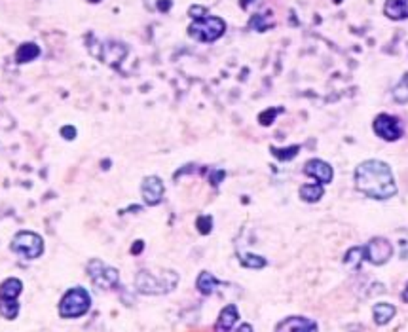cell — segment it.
<instances>
[{
  "mask_svg": "<svg viewBox=\"0 0 408 332\" xmlns=\"http://www.w3.org/2000/svg\"><path fill=\"white\" fill-rule=\"evenodd\" d=\"M355 188L372 199H389L397 194L393 171L386 162L367 160L355 169Z\"/></svg>",
  "mask_w": 408,
  "mask_h": 332,
  "instance_id": "cell-1",
  "label": "cell"
},
{
  "mask_svg": "<svg viewBox=\"0 0 408 332\" xmlns=\"http://www.w3.org/2000/svg\"><path fill=\"white\" fill-rule=\"evenodd\" d=\"M179 283V273L173 270H141L135 278V289L141 294H167Z\"/></svg>",
  "mask_w": 408,
  "mask_h": 332,
  "instance_id": "cell-2",
  "label": "cell"
},
{
  "mask_svg": "<svg viewBox=\"0 0 408 332\" xmlns=\"http://www.w3.org/2000/svg\"><path fill=\"white\" fill-rule=\"evenodd\" d=\"M91 308V296L86 289L82 287H73L63 294L59 302V315L63 319H76L86 315Z\"/></svg>",
  "mask_w": 408,
  "mask_h": 332,
  "instance_id": "cell-3",
  "label": "cell"
},
{
  "mask_svg": "<svg viewBox=\"0 0 408 332\" xmlns=\"http://www.w3.org/2000/svg\"><path fill=\"white\" fill-rule=\"evenodd\" d=\"M226 31L225 20H220L217 15H205L199 20H194L190 27H188V34L197 42H205V44H211V42L218 40Z\"/></svg>",
  "mask_w": 408,
  "mask_h": 332,
  "instance_id": "cell-4",
  "label": "cell"
},
{
  "mask_svg": "<svg viewBox=\"0 0 408 332\" xmlns=\"http://www.w3.org/2000/svg\"><path fill=\"white\" fill-rule=\"evenodd\" d=\"M10 247L15 255H21L27 260H34V258L42 257L44 252V239L36 232H20L14 236Z\"/></svg>",
  "mask_w": 408,
  "mask_h": 332,
  "instance_id": "cell-5",
  "label": "cell"
},
{
  "mask_svg": "<svg viewBox=\"0 0 408 332\" xmlns=\"http://www.w3.org/2000/svg\"><path fill=\"white\" fill-rule=\"evenodd\" d=\"M88 276L91 279V283L96 285L97 289H101V291H110V289H114L116 285H118V270L112 268V266L105 264L103 260L99 258H93V260H89L88 262Z\"/></svg>",
  "mask_w": 408,
  "mask_h": 332,
  "instance_id": "cell-6",
  "label": "cell"
},
{
  "mask_svg": "<svg viewBox=\"0 0 408 332\" xmlns=\"http://www.w3.org/2000/svg\"><path fill=\"white\" fill-rule=\"evenodd\" d=\"M372 129H375V133L380 139H384V141L388 142H393V141H399L402 137V128H401V122L395 118V116L391 114H378L375 118V122H372Z\"/></svg>",
  "mask_w": 408,
  "mask_h": 332,
  "instance_id": "cell-7",
  "label": "cell"
},
{
  "mask_svg": "<svg viewBox=\"0 0 408 332\" xmlns=\"http://www.w3.org/2000/svg\"><path fill=\"white\" fill-rule=\"evenodd\" d=\"M363 251H365V258L368 262H372L375 266H381L386 264L393 255V245L389 243L386 237H372L367 243V247H363Z\"/></svg>",
  "mask_w": 408,
  "mask_h": 332,
  "instance_id": "cell-8",
  "label": "cell"
},
{
  "mask_svg": "<svg viewBox=\"0 0 408 332\" xmlns=\"http://www.w3.org/2000/svg\"><path fill=\"white\" fill-rule=\"evenodd\" d=\"M163 192H165V186H163L162 179L156 175L146 176L141 184V194H143L144 204L150 205V207L162 204Z\"/></svg>",
  "mask_w": 408,
  "mask_h": 332,
  "instance_id": "cell-9",
  "label": "cell"
},
{
  "mask_svg": "<svg viewBox=\"0 0 408 332\" xmlns=\"http://www.w3.org/2000/svg\"><path fill=\"white\" fill-rule=\"evenodd\" d=\"M304 173H306L308 176H312L315 183L323 184V186L328 183H333L334 176L333 167L326 162H323V160H319V158L308 160V162L304 163Z\"/></svg>",
  "mask_w": 408,
  "mask_h": 332,
  "instance_id": "cell-10",
  "label": "cell"
},
{
  "mask_svg": "<svg viewBox=\"0 0 408 332\" xmlns=\"http://www.w3.org/2000/svg\"><path fill=\"white\" fill-rule=\"evenodd\" d=\"M275 332H317V323L312 319L293 315V317L283 319Z\"/></svg>",
  "mask_w": 408,
  "mask_h": 332,
  "instance_id": "cell-11",
  "label": "cell"
},
{
  "mask_svg": "<svg viewBox=\"0 0 408 332\" xmlns=\"http://www.w3.org/2000/svg\"><path fill=\"white\" fill-rule=\"evenodd\" d=\"M239 312L234 304H228L218 315L217 325H215V332H230L234 331V326L238 323Z\"/></svg>",
  "mask_w": 408,
  "mask_h": 332,
  "instance_id": "cell-12",
  "label": "cell"
},
{
  "mask_svg": "<svg viewBox=\"0 0 408 332\" xmlns=\"http://www.w3.org/2000/svg\"><path fill=\"white\" fill-rule=\"evenodd\" d=\"M384 14L393 21L408 20V0H386Z\"/></svg>",
  "mask_w": 408,
  "mask_h": 332,
  "instance_id": "cell-13",
  "label": "cell"
},
{
  "mask_svg": "<svg viewBox=\"0 0 408 332\" xmlns=\"http://www.w3.org/2000/svg\"><path fill=\"white\" fill-rule=\"evenodd\" d=\"M300 199L302 202H306V204H317L323 194H325V186L319 183H308L302 184L299 190Z\"/></svg>",
  "mask_w": 408,
  "mask_h": 332,
  "instance_id": "cell-14",
  "label": "cell"
},
{
  "mask_svg": "<svg viewBox=\"0 0 408 332\" xmlns=\"http://www.w3.org/2000/svg\"><path fill=\"white\" fill-rule=\"evenodd\" d=\"M226 283H220L213 273H209V271H202L199 276H197V281H196V287L197 291L202 292V294H205V296H209V294H213V292L217 291L218 287H225Z\"/></svg>",
  "mask_w": 408,
  "mask_h": 332,
  "instance_id": "cell-15",
  "label": "cell"
},
{
  "mask_svg": "<svg viewBox=\"0 0 408 332\" xmlns=\"http://www.w3.org/2000/svg\"><path fill=\"white\" fill-rule=\"evenodd\" d=\"M23 291V283L20 279L10 278L0 285V300H17V296Z\"/></svg>",
  "mask_w": 408,
  "mask_h": 332,
  "instance_id": "cell-16",
  "label": "cell"
},
{
  "mask_svg": "<svg viewBox=\"0 0 408 332\" xmlns=\"http://www.w3.org/2000/svg\"><path fill=\"white\" fill-rule=\"evenodd\" d=\"M372 313H375L376 325H388L389 321L395 317L397 310H395V305L380 302V304H376L375 308H372Z\"/></svg>",
  "mask_w": 408,
  "mask_h": 332,
  "instance_id": "cell-17",
  "label": "cell"
},
{
  "mask_svg": "<svg viewBox=\"0 0 408 332\" xmlns=\"http://www.w3.org/2000/svg\"><path fill=\"white\" fill-rule=\"evenodd\" d=\"M40 55V47L36 46V44H23V46H20V50H17V54H15V61L17 63H29L33 61V59H36Z\"/></svg>",
  "mask_w": 408,
  "mask_h": 332,
  "instance_id": "cell-18",
  "label": "cell"
},
{
  "mask_svg": "<svg viewBox=\"0 0 408 332\" xmlns=\"http://www.w3.org/2000/svg\"><path fill=\"white\" fill-rule=\"evenodd\" d=\"M270 152L272 156L279 162H291L294 158L299 156L300 146L299 144H293V146H287V149H278V146H270Z\"/></svg>",
  "mask_w": 408,
  "mask_h": 332,
  "instance_id": "cell-19",
  "label": "cell"
},
{
  "mask_svg": "<svg viewBox=\"0 0 408 332\" xmlns=\"http://www.w3.org/2000/svg\"><path fill=\"white\" fill-rule=\"evenodd\" d=\"M393 99L399 105H407L408 103V73L402 75V78L397 82V86L393 88Z\"/></svg>",
  "mask_w": 408,
  "mask_h": 332,
  "instance_id": "cell-20",
  "label": "cell"
},
{
  "mask_svg": "<svg viewBox=\"0 0 408 332\" xmlns=\"http://www.w3.org/2000/svg\"><path fill=\"white\" fill-rule=\"evenodd\" d=\"M239 262L245 268H252V270H260L266 266V258L259 257V255H249V252H239Z\"/></svg>",
  "mask_w": 408,
  "mask_h": 332,
  "instance_id": "cell-21",
  "label": "cell"
},
{
  "mask_svg": "<svg viewBox=\"0 0 408 332\" xmlns=\"http://www.w3.org/2000/svg\"><path fill=\"white\" fill-rule=\"evenodd\" d=\"M17 313H20V304H17V300H0V315L8 321H12V319L17 317Z\"/></svg>",
  "mask_w": 408,
  "mask_h": 332,
  "instance_id": "cell-22",
  "label": "cell"
},
{
  "mask_svg": "<svg viewBox=\"0 0 408 332\" xmlns=\"http://www.w3.org/2000/svg\"><path fill=\"white\" fill-rule=\"evenodd\" d=\"M249 27L255 29V31H259V33H266L268 29L273 27V20L266 21V14H255L249 20Z\"/></svg>",
  "mask_w": 408,
  "mask_h": 332,
  "instance_id": "cell-23",
  "label": "cell"
},
{
  "mask_svg": "<svg viewBox=\"0 0 408 332\" xmlns=\"http://www.w3.org/2000/svg\"><path fill=\"white\" fill-rule=\"evenodd\" d=\"M363 258H365V251H363V247H354V249H349V251L346 252L344 262H346L347 266L355 268V266L361 264V260H363Z\"/></svg>",
  "mask_w": 408,
  "mask_h": 332,
  "instance_id": "cell-24",
  "label": "cell"
},
{
  "mask_svg": "<svg viewBox=\"0 0 408 332\" xmlns=\"http://www.w3.org/2000/svg\"><path fill=\"white\" fill-rule=\"evenodd\" d=\"M279 112H283V109L281 107H272V109H266L264 112H260L259 114V122L260 126H272L273 122H275V116L279 114Z\"/></svg>",
  "mask_w": 408,
  "mask_h": 332,
  "instance_id": "cell-25",
  "label": "cell"
},
{
  "mask_svg": "<svg viewBox=\"0 0 408 332\" xmlns=\"http://www.w3.org/2000/svg\"><path fill=\"white\" fill-rule=\"evenodd\" d=\"M196 228H197V232H199V234H204V236L211 234V230H213V217L211 215H202V217H197Z\"/></svg>",
  "mask_w": 408,
  "mask_h": 332,
  "instance_id": "cell-26",
  "label": "cell"
},
{
  "mask_svg": "<svg viewBox=\"0 0 408 332\" xmlns=\"http://www.w3.org/2000/svg\"><path fill=\"white\" fill-rule=\"evenodd\" d=\"M188 14L194 17V20H199V17H205L207 15V8L204 6H192L190 10H188Z\"/></svg>",
  "mask_w": 408,
  "mask_h": 332,
  "instance_id": "cell-27",
  "label": "cell"
},
{
  "mask_svg": "<svg viewBox=\"0 0 408 332\" xmlns=\"http://www.w3.org/2000/svg\"><path fill=\"white\" fill-rule=\"evenodd\" d=\"M61 135L67 139V141H73L76 137V129L73 128V126H65V128H61Z\"/></svg>",
  "mask_w": 408,
  "mask_h": 332,
  "instance_id": "cell-28",
  "label": "cell"
},
{
  "mask_svg": "<svg viewBox=\"0 0 408 332\" xmlns=\"http://www.w3.org/2000/svg\"><path fill=\"white\" fill-rule=\"evenodd\" d=\"M225 179V171H220V169H215L211 173V184L213 186H218V183Z\"/></svg>",
  "mask_w": 408,
  "mask_h": 332,
  "instance_id": "cell-29",
  "label": "cell"
},
{
  "mask_svg": "<svg viewBox=\"0 0 408 332\" xmlns=\"http://www.w3.org/2000/svg\"><path fill=\"white\" fill-rule=\"evenodd\" d=\"M230 332H252V326L249 325V323H241L236 331H230Z\"/></svg>",
  "mask_w": 408,
  "mask_h": 332,
  "instance_id": "cell-30",
  "label": "cell"
},
{
  "mask_svg": "<svg viewBox=\"0 0 408 332\" xmlns=\"http://www.w3.org/2000/svg\"><path fill=\"white\" fill-rule=\"evenodd\" d=\"M143 247H144L143 241H135V245L131 247V252H133V255H139V252L143 251Z\"/></svg>",
  "mask_w": 408,
  "mask_h": 332,
  "instance_id": "cell-31",
  "label": "cell"
},
{
  "mask_svg": "<svg viewBox=\"0 0 408 332\" xmlns=\"http://www.w3.org/2000/svg\"><path fill=\"white\" fill-rule=\"evenodd\" d=\"M402 300L408 302V285H407V289H405V292H402Z\"/></svg>",
  "mask_w": 408,
  "mask_h": 332,
  "instance_id": "cell-32",
  "label": "cell"
},
{
  "mask_svg": "<svg viewBox=\"0 0 408 332\" xmlns=\"http://www.w3.org/2000/svg\"><path fill=\"white\" fill-rule=\"evenodd\" d=\"M190 332H211V331H207V329H196V331H190Z\"/></svg>",
  "mask_w": 408,
  "mask_h": 332,
  "instance_id": "cell-33",
  "label": "cell"
},
{
  "mask_svg": "<svg viewBox=\"0 0 408 332\" xmlns=\"http://www.w3.org/2000/svg\"><path fill=\"white\" fill-rule=\"evenodd\" d=\"M333 2H334V4H340L342 0H333Z\"/></svg>",
  "mask_w": 408,
  "mask_h": 332,
  "instance_id": "cell-34",
  "label": "cell"
}]
</instances>
